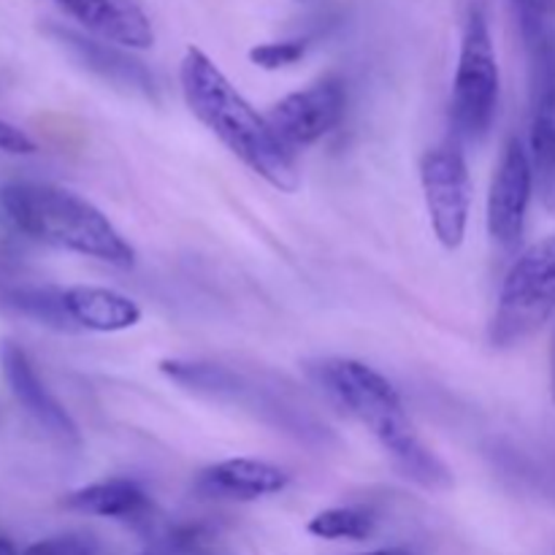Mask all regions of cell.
<instances>
[{
	"label": "cell",
	"instance_id": "obj_1",
	"mask_svg": "<svg viewBox=\"0 0 555 555\" xmlns=\"http://www.w3.org/2000/svg\"><path fill=\"white\" fill-rule=\"evenodd\" d=\"M179 85L193 117L225 144L233 157L255 177L280 193L301 188V171L291 146L274 133L260 114L220 70V65L198 47H190L179 65Z\"/></svg>",
	"mask_w": 555,
	"mask_h": 555
},
{
	"label": "cell",
	"instance_id": "obj_2",
	"mask_svg": "<svg viewBox=\"0 0 555 555\" xmlns=\"http://www.w3.org/2000/svg\"><path fill=\"white\" fill-rule=\"evenodd\" d=\"M314 374L336 404L345 406L383 444L404 477L423 488H448L453 482L442 459L417 437L399 390L385 374L356 358H325Z\"/></svg>",
	"mask_w": 555,
	"mask_h": 555
},
{
	"label": "cell",
	"instance_id": "obj_3",
	"mask_svg": "<svg viewBox=\"0 0 555 555\" xmlns=\"http://www.w3.org/2000/svg\"><path fill=\"white\" fill-rule=\"evenodd\" d=\"M0 209L16 231L47 247L133 269L135 249L92 201L43 182H11L0 188Z\"/></svg>",
	"mask_w": 555,
	"mask_h": 555
},
{
	"label": "cell",
	"instance_id": "obj_4",
	"mask_svg": "<svg viewBox=\"0 0 555 555\" xmlns=\"http://www.w3.org/2000/svg\"><path fill=\"white\" fill-rule=\"evenodd\" d=\"M555 314V233L509 266L491 323L493 347H515Z\"/></svg>",
	"mask_w": 555,
	"mask_h": 555
},
{
	"label": "cell",
	"instance_id": "obj_5",
	"mask_svg": "<svg viewBox=\"0 0 555 555\" xmlns=\"http://www.w3.org/2000/svg\"><path fill=\"white\" fill-rule=\"evenodd\" d=\"M499 92H502V76H499L491 27L480 9H472L461 36L453 103H450V117L461 141L480 144L491 133L499 114Z\"/></svg>",
	"mask_w": 555,
	"mask_h": 555
},
{
	"label": "cell",
	"instance_id": "obj_6",
	"mask_svg": "<svg viewBox=\"0 0 555 555\" xmlns=\"http://www.w3.org/2000/svg\"><path fill=\"white\" fill-rule=\"evenodd\" d=\"M421 184L434 236L444 249H459L466 242L472 211V177L464 150L442 144L421 157Z\"/></svg>",
	"mask_w": 555,
	"mask_h": 555
},
{
	"label": "cell",
	"instance_id": "obj_7",
	"mask_svg": "<svg viewBox=\"0 0 555 555\" xmlns=\"http://www.w3.org/2000/svg\"><path fill=\"white\" fill-rule=\"evenodd\" d=\"M534 168L520 135L504 141L488 188V233L502 249H515L524 238L526 217L534 198Z\"/></svg>",
	"mask_w": 555,
	"mask_h": 555
},
{
	"label": "cell",
	"instance_id": "obj_8",
	"mask_svg": "<svg viewBox=\"0 0 555 555\" xmlns=\"http://www.w3.org/2000/svg\"><path fill=\"white\" fill-rule=\"evenodd\" d=\"M529 54V157L540 204L555 215V47Z\"/></svg>",
	"mask_w": 555,
	"mask_h": 555
},
{
	"label": "cell",
	"instance_id": "obj_9",
	"mask_svg": "<svg viewBox=\"0 0 555 555\" xmlns=\"http://www.w3.org/2000/svg\"><path fill=\"white\" fill-rule=\"evenodd\" d=\"M345 85L339 79H320L276 101L266 119L291 150H304L334 133L345 119Z\"/></svg>",
	"mask_w": 555,
	"mask_h": 555
},
{
	"label": "cell",
	"instance_id": "obj_10",
	"mask_svg": "<svg viewBox=\"0 0 555 555\" xmlns=\"http://www.w3.org/2000/svg\"><path fill=\"white\" fill-rule=\"evenodd\" d=\"M0 372H3V379L5 385H9L11 396L20 401L22 410H25L43 431L57 437L60 442H79L76 421L68 415V410L60 404L57 396L43 385L36 366H33L30 356H27L16 341H0Z\"/></svg>",
	"mask_w": 555,
	"mask_h": 555
},
{
	"label": "cell",
	"instance_id": "obj_11",
	"mask_svg": "<svg viewBox=\"0 0 555 555\" xmlns=\"http://www.w3.org/2000/svg\"><path fill=\"white\" fill-rule=\"evenodd\" d=\"M52 3L98 41L133 52L155 43L152 20L139 0H52Z\"/></svg>",
	"mask_w": 555,
	"mask_h": 555
},
{
	"label": "cell",
	"instance_id": "obj_12",
	"mask_svg": "<svg viewBox=\"0 0 555 555\" xmlns=\"http://www.w3.org/2000/svg\"><path fill=\"white\" fill-rule=\"evenodd\" d=\"M291 482L282 466L260 459H228L209 466L195 480V491L206 499L222 502H258V499L282 493Z\"/></svg>",
	"mask_w": 555,
	"mask_h": 555
},
{
	"label": "cell",
	"instance_id": "obj_13",
	"mask_svg": "<svg viewBox=\"0 0 555 555\" xmlns=\"http://www.w3.org/2000/svg\"><path fill=\"white\" fill-rule=\"evenodd\" d=\"M60 41L76 54L85 68H90L92 74H98L101 79L112 81L119 90L135 92V95L144 98H157V85L155 76L150 74L146 65H141L139 60L130 57L128 49L114 47V43L98 41L92 36H79V33H60Z\"/></svg>",
	"mask_w": 555,
	"mask_h": 555
},
{
	"label": "cell",
	"instance_id": "obj_14",
	"mask_svg": "<svg viewBox=\"0 0 555 555\" xmlns=\"http://www.w3.org/2000/svg\"><path fill=\"white\" fill-rule=\"evenodd\" d=\"M63 307L74 328L95 334H119L141 323V307L112 287L74 285L63 291Z\"/></svg>",
	"mask_w": 555,
	"mask_h": 555
},
{
	"label": "cell",
	"instance_id": "obj_15",
	"mask_svg": "<svg viewBox=\"0 0 555 555\" xmlns=\"http://www.w3.org/2000/svg\"><path fill=\"white\" fill-rule=\"evenodd\" d=\"M63 504L74 513L112 520H146L152 509L150 493L135 480H125V477H112V480L79 488L68 493Z\"/></svg>",
	"mask_w": 555,
	"mask_h": 555
},
{
	"label": "cell",
	"instance_id": "obj_16",
	"mask_svg": "<svg viewBox=\"0 0 555 555\" xmlns=\"http://www.w3.org/2000/svg\"><path fill=\"white\" fill-rule=\"evenodd\" d=\"M3 304L49 328L74 331V323L63 307V291L57 287H11L5 291Z\"/></svg>",
	"mask_w": 555,
	"mask_h": 555
},
{
	"label": "cell",
	"instance_id": "obj_17",
	"mask_svg": "<svg viewBox=\"0 0 555 555\" xmlns=\"http://www.w3.org/2000/svg\"><path fill=\"white\" fill-rule=\"evenodd\" d=\"M307 531L318 540H352L361 542L374 534V515L358 507H331L314 515Z\"/></svg>",
	"mask_w": 555,
	"mask_h": 555
},
{
	"label": "cell",
	"instance_id": "obj_18",
	"mask_svg": "<svg viewBox=\"0 0 555 555\" xmlns=\"http://www.w3.org/2000/svg\"><path fill=\"white\" fill-rule=\"evenodd\" d=\"M518 16L526 52L555 43V0H509Z\"/></svg>",
	"mask_w": 555,
	"mask_h": 555
},
{
	"label": "cell",
	"instance_id": "obj_19",
	"mask_svg": "<svg viewBox=\"0 0 555 555\" xmlns=\"http://www.w3.org/2000/svg\"><path fill=\"white\" fill-rule=\"evenodd\" d=\"M309 43L304 38H282V41H266L249 49V63L263 70H282L301 63L307 57Z\"/></svg>",
	"mask_w": 555,
	"mask_h": 555
},
{
	"label": "cell",
	"instance_id": "obj_20",
	"mask_svg": "<svg viewBox=\"0 0 555 555\" xmlns=\"http://www.w3.org/2000/svg\"><path fill=\"white\" fill-rule=\"evenodd\" d=\"M22 555H98V542L90 534H60L33 542Z\"/></svg>",
	"mask_w": 555,
	"mask_h": 555
},
{
	"label": "cell",
	"instance_id": "obj_21",
	"mask_svg": "<svg viewBox=\"0 0 555 555\" xmlns=\"http://www.w3.org/2000/svg\"><path fill=\"white\" fill-rule=\"evenodd\" d=\"M0 152H9V155H33V152H38V144L22 128L0 119Z\"/></svg>",
	"mask_w": 555,
	"mask_h": 555
},
{
	"label": "cell",
	"instance_id": "obj_22",
	"mask_svg": "<svg viewBox=\"0 0 555 555\" xmlns=\"http://www.w3.org/2000/svg\"><path fill=\"white\" fill-rule=\"evenodd\" d=\"M356 555H417L410 547H383V551H369V553H356Z\"/></svg>",
	"mask_w": 555,
	"mask_h": 555
},
{
	"label": "cell",
	"instance_id": "obj_23",
	"mask_svg": "<svg viewBox=\"0 0 555 555\" xmlns=\"http://www.w3.org/2000/svg\"><path fill=\"white\" fill-rule=\"evenodd\" d=\"M0 555H20V551H16V545L9 537H0Z\"/></svg>",
	"mask_w": 555,
	"mask_h": 555
},
{
	"label": "cell",
	"instance_id": "obj_24",
	"mask_svg": "<svg viewBox=\"0 0 555 555\" xmlns=\"http://www.w3.org/2000/svg\"><path fill=\"white\" fill-rule=\"evenodd\" d=\"M551 396L555 401V334H553V347H551Z\"/></svg>",
	"mask_w": 555,
	"mask_h": 555
},
{
	"label": "cell",
	"instance_id": "obj_25",
	"mask_svg": "<svg viewBox=\"0 0 555 555\" xmlns=\"http://www.w3.org/2000/svg\"><path fill=\"white\" fill-rule=\"evenodd\" d=\"M141 555H157V553H141Z\"/></svg>",
	"mask_w": 555,
	"mask_h": 555
}]
</instances>
